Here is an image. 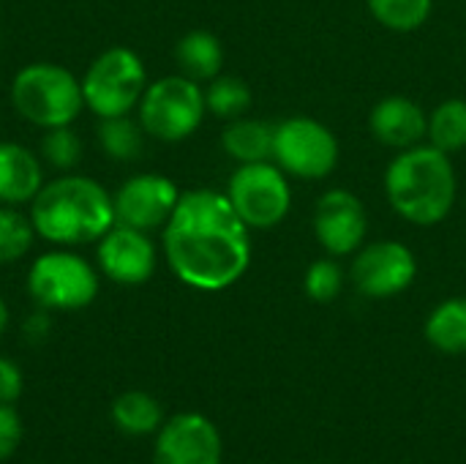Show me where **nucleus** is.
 <instances>
[{
	"instance_id": "1",
	"label": "nucleus",
	"mask_w": 466,
	"mask_h": 464,
	"mask_svg": "<svg viewBox=\"0 0 466 464\" xmlns=\"http://www.w3.org/2000/svg\"><path fill=\"white\" fill-rule=\"evenodd\" d=\"M251 230L227 194L213 189L183 191L164 224V257L172 273L199 293H221L251 265Z\"/></svg>"
},
{
	"instance_id": "2",
	"label": "nucleus",
	"mask_w": 466,
	"mask_h": 464,
	"mask_svg": "<svg viewBox=\"0 0 466 464\" xmlns=\"http://www.w3.org/2000/svg\"><path fill=\"white\" fill-rule=\"evenodd\" d=\"M30 222L35 235L55 246L98 243L115 227L112 194L93 178L63 175L38 189L30 202Z\"/></svg>"
},
{
	"instance_id": "3",
	"label": "nucleus",
	"mask_w": 466,
	"mask_h": 464,
	"mask_svg": "<svg viewBox=\"0 0 466 464\" xmlns=\"http://www.w3.org/2000/svg\"><path fill=\"white\" fill-rule=\"evenodd\" d=\"M456 170L448 153L434 145H415L399 150L385 172V194L390 208L418 224L434 227L445 222L456 202Z\"/></svg>"
},
{
	"instance_id": "4",
	"label": "nucleus",
	"mask_w": 466,
	"mask_h": 464,
	"mask_svg": "<svg viewBox=\"0 0 466 464\" xmlns=\"http://www.w3.org/2000/svg\"><path fill=\"white\" fill-rule=\"evenodd\" d=\"M11 104L27 123L38 129L71 126L82 107V82L57 63H30L11 82Z\"/></svg>"
},
{
	"instance_id": "5",
	"label": "nucleus",
	"mask_w": 466,
	"mask_h": 464,
	"mask_svg": "<svg viewBox=\"0 0 466 464\" xmlns=\"http://www.w3.org/2000/svg\"><path fill=\"white\" fill-rule=\"evenodd\" d=\"M79 82L85 107L104 120L128 115L139 104L147 88V71L134 49L109 46L85 68Z\"/></svg>"
},
{
	"instance_id": "6",
	"label": "nucleus",
	"mask_w": 466,
	"mask_h": 464,
	"mask_svg": "<svg viewBox=\"0 0 466 464\" xmlns=\"http://www.w3.org/2000/svg\"><path fill=\"white\" fill-rule=\"evenodd\" d=\"M137 107L145 134L161 142L188 139L202 126L208 112L205 90L183 74H169L150 82Z\"/></svg>"
},
{
	"instance_id": "7",
	"label": "nucleus",
	"mask_w": 466,
	"mask_h": 464,
	"mask_svg": "<svg viewBox=\"0 0 466 464\" xmlns=\"http://www.w3.org/2000/svg\"><path fill=\"white\" fill-rule=\"evenodd\" d=\"M27 293L38 309L79 312L98 295V271L66 249L44 252L27 271Z\"/></svg>"
},
{
	"instance_id": "8",
	"label": "nucleus",
	"mask_w": 466,
	"mask_h": 464,
	"mask_svg": "<svg viewBox=\"0 0 466 464\" xmlns=\"http://www.w3.org/2000/svg\"><path fill=\"white\" fill-rule=\"evenodd\" d=\"M227 200L248 230L279 227L292 208L289 175L276 161L240 164L229 178Z\"/></svg>"
},
{
	"instance_id": "9",
	"label": "nucleus",
	"mask_w": 466,
	"mask_h": 464,
	"mask_svg": "<svg viewBox=\"0 0 466 464\" xmlns=\"http://www.w3.org/2000/svg\"><path fill=\"white\" fill-rule=\"evenodd\" d=\"M273 161L300 180H322L339 164L333 131L314 118H287L273 129Z\"/></svg>"
},
{
	"instance_id": "10",
	"label": "nucleus",
	"mask_w": 466,
	"mask_h": 464,
	"mask_svg": "<svg viewBox=\"0 0 466 464\" xmlns=\"http://www.w3.org/2000/svg\"><path fill=\"white\" fill-rule=\"evenodd\" d=\"M418 276V260L412 249L399 241L366 243L355 252L350 279L366 298H393L404 293Z\"/></svg>"
},
{
	"instance_id": "11",
	"label": "nucleus",
	"mask_w": 466,
	"mask_h": 464,
	"mask_svg": "<svg viewBox=\"0 0 466 464\" xmlns=\"http://www.w3.org/2000/svg\"><path fill=\"white\" fill-rule=\"evenodd\" d=\"M177 200H180V191L169 178L158 172L134 175L112 194L115 224L134 227L142 232L164 230Z\"/></svg>"
},
{
	"instance_id": "12",
	"label": "nucleus",
	"mask_w": 466,
	"mask_h": 464,
	"mask_svg": "<svg viewBox=\"0 0 466 464\" xmlns=\"http://www.w3.org/2000/svg\"><path fill=\"white\" fill-rule=\"evenodd\" d=\"M221 435L199 413H180L156 432L153 464H221Z\"/></svg>"
},
{
	"instance_id": "13",
	"label": "nucleus",
	"mask_w": 466,
	"mask_h": 464,
	"mask_svg": "<svg viewBox=\"0 0 466 464\" xmlns=\"http://www.w3.org/2000/svg\"><path fill=\"white\" fill-rule=\"evenodd\" d=\"M369 230L363 202L347 189H330L314 208V235L330 257L355 254Z\"/></svg>"
},
{
	"instance_id": "14",
	"label": "nucleus",
	"mask_w": 466,
	"mask_h": 464,
	"mask_svg": "<svg viewBox=\"0 0 466 464\" xmlns=\"http://www.w3.org/2000/svg\"><path fill=\"white\" fill-rule=\"evenodd\" d=\"M98 271L123 287L145 284L156 271V246L147 232L115 224L106 235L98 238L96 249Z\"/></svg>"
},
{
	"instance_id": "15",
	"label": "nucleus",
	"mask_w": 466,
	"mask_h": 464,
	"mask_svg": "<svg viewBox=\"0 0 466 464\" xmlns=\"http://www.w3.org/2000/svg\"><path fill=\"white\" fill-rule=\"evenodd\" d=\"M369 129L377 142L396 148V150H407L423 142L429 131V115L412 98L388 96L371 109Z\"/></svg>"
},
{
	"instance_id": "16",
	"label": "nucleus",
	"mask_w": 466,
	"mask_h": 464,
	"mask_svg": "<svg viewBox=\"0 0 466 464\" xmlns=\"http://www.w3.org/2000/svg\"><path fill=\"white\" fill-rule=\"evenodd\" d=\"M41 186V159L19 142H0V205L33 202Z\"/></svg>"
},
{
	"instance_id": "17",
	"label": "nucleus",
	"mask_w": 466,
	"mask_h": 464,
	"mask_svg": "<svg viewBox=\"0 0 466 464\" xmlns=\"http://www.w3.org/2000/svg\"><path fill=\"white\" fill-rule=\"evenodd\" d=\"M175 60H177L183 77H188L194 82H210L224 68V46L213 33L191 30L177 41Z\"/></svg>"
},
{
	"instance_id": "18",
	"label": "nucleus",
	"mask_w": 466,
	"mask_h": 464,
	"mask_svg": "<svg viewBox=\"0 0 466 464\" xmlns=\"http://www.w3.org/2000/svg\"><path fill=\"white\" fill-rule=\"evenodd\" d=\"M273 129L265 120L254 118H235L221 131V145L227 156H232L238 164H254V161H270L273 159Z\"/></svg>"
},
{
	"instance_id": "19",
	"label": "nucleus",
	"mask_w": 466,
	"mask_h": 464,
	"mask_svg": "<svg viewBox=\"0 0 466 464\" xmlns=\"http://www.w3.org/2000/svg\"><path fill=\"white\" fill-rule=\"evenodd\" d=\"M112 424L128 438L156 435L164 424V407L156 397L145 391H126L109 407Z\"/></svg>"
},
{
	"instance_id": "20",
	"label": "nucleus",
	"mask_w": 466,
	"mask_h": 464,
	"mask_svg": "<svg viewBox=\"0 0 466 464\" xmlns=\"http://www.w3.org/2000/svg\"><path fill=\"white\" fill-rule=\"evenodd\" d=\"M426 339L448 356L466 353V298L442 301L426 320Z\"/></svg>"
},
{
	"instance_id": "21",
	"label": "nucleus",
	"mask_w": 466,
	"mask_h": 464,
	"mask_svg": "<svg viewBox=\"0 0 466 464\" xmlns=\"http://www.w3.org/2000/svg\"><path fill=\"white\" fill-rule=\"evenodd\" d=\"M98 145L112 161H134L145 148V129L128 115L104 118L98 126Z\"/></svg>"
},
{
	"instance_id": "22",
	"label": "nucleus",
	"mask_w": 466,
	"mask_h": 464,
	"mask_svg": "<svg viewBox=\"0 0 466 464\" xmlns=\"http://www.w3.org/2000/svg\"><path fill=\"white\" fill-rule=\"evenodd\" d=\"M429 145L442 153H456L466 148V101L448 98L429 115Z\"/></svg>"
},
{
	"instance_id": "23",
	"label": "nucleus",
	"mask_w": 466,
	"mask_h": 464,
	"mask_svg": "<svg viewBox=\"0 0 466 464\" xmlns=\"http://www.w3.org/2000/svg\"><path fill=\"white\" fill-rule=\"evenodd\" d=\"M205 104H208V112H213L216 118L235 120V118H243V112L251 107V90L240 77L218 74L216 79H210L205 90Z\"/></svg>"
},
{
	"instance_id": "24",
	"label": "nucleus",
	"mask_w": 466,
	"mask_h": 464,
	"mask_svg": "<svg viewBox=\"0 0 466 464\" xmlns=\"http://www.w3.org/2000/svg\"><path fill=\"white\" fill-rule=\"evenodd\" d=\"M366 3L371 16L388 30L412 33L429 19L434 0H366Z\"/></svg>"
},
{
	"instance_id": "25",
	"label": "nucleus",
	"mask_w": 466,
	"mask_h": 464,
	"mask_svg": "<svg viewBox=\"0 0 466 464\" xmlns=\"http://www.w3.org/2000/svg\"><path fill=\"white\" fill-rule=\"evenodd\" d=\"M35 241L30 216H22L16 205H0V265L22 260Z\"/></svg>"
},
{
	"instance_id": "26",
	"label": "nucleus",
	"mask_w": 466,
	"mask_h": 464,
	"mask_svg": "<svg viewBox=\"0 0 466 464\" xmlns=\"http://www.w3.org/2000/svg\"><path fill=\"white\" fill-rule=\"evenodd\" d=\"M79 156H82V142L71 126L46 129V134L41 139V159L46 164L66 172V170H74L79 164Z\"/></svg>"
},
{
	"instance_id": "27",
	"label": "nucleus",
	"mask_w": 466,
	"mask_h": 464,
	"mask_svg": "<svg viewBox=\"0 0 466 464\" xmlns=\"http://www.w3.org/2000/svg\"><path fill=\"white\" fill-rule=\"evenodd\" d=\"M341 287H344V273L336 265V260H317L306 268L303 290L311 301L330 304L333 298H339Z\"/></svg>"
},
{
	"instance_id": "28",
	"label": "nucleus",
	"mask_w": 466,
	"mask_h": 464,
	"mask_svg": "<svg viewBox=\"0 0 466 464\" xmlns=\"http://www.w3.org/2000/svg\"><path fill=\"white\" fill-rule=\"evenodd\" d=\"M22 418L14 410V405H3L0 402V462L11 459L14 451L22 443Z\"/></svg>"
},
{
	"instance_id": "29",
	"label": "nucleus",
	"mask_w": 466,
	"mask_h": 464,
	"mask_svg": "<svg viewBox=\"0 0 466 464\" xmlns=\"http://www.w3.org/2000/svg\"><path fill=\"white\" fill-rule=\"evenodd\" d=\"M22 369L16 366V361L0 356V402L3 405H14L22 397Z\"/></svg>"
},
{
	"instance_id": "30",
	"label": "nucleus",
	"mask_w": 466,
	"mask_h": 464,
	"mask_svg": "<svg viewBox=\"0 0 466 464\" xmlns=\"http://www.w3.org/2000/svg\"><path fill=\"white\" fill-rule=\"evenodd\" d=\"M27 336L33 339V342H41L44 336H46V331H49V317H46V309L44 312H35L30 320H27Z\"/></svg>"
},
{
	"instance_id": "31",
	"label": "nucleus",
	"mask_w": 466,
	"mask_h": 464,
	"mask_svg": "<svg viewBox=\"0 0 466 464\" xmlns=\"http://www.w3.org/2000/svg\"><path fill=\"white\" fill-rule=\"evenodd\" d=\"M8 320H11V312H8V306H5V301L0 298V334L8 328Z\"/></svg>"
}]
</instances>
